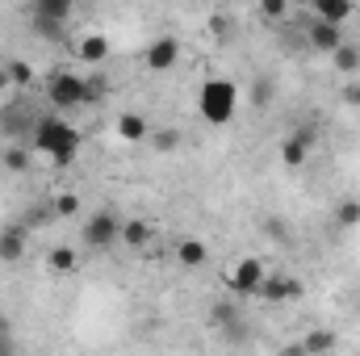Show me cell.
<instances>
[{
  "label": "cell",
  "mask_w": 360,
  "mask_h": 356,
  "mask_svg": "<svg viewBox=\"0 0 360 356\" xmlns=\"http://www.w3.org/2000/svg\"><path fill=\"white\" fill-rule=\"evenodd\" d=\"M30 147H34L38 155H46L51 164L63 168V164H72V160L80 155V130H76L72 122H63L59 113H42L38 126H34Z\"/></svg>",
  "instance_id": "cell-1"
},
{
  "label": "cell",
  "mask_w": 360,
  "mask_h": 356,
  "mask_svg": "<svg viewBox=\"0 0 360 356\" xmlns=\"http://www.w3.org/2000/svg\"><path fill=\"white\" fill-rule=\"evenodd\" d=\"M235 109H239V89H235L231 80L214 76V80L201 84V117H205L210 126H226V122L235 117Z\"/></svg>",
  "instance_id": "cell-2"
},
{
  "label": "cell",
  "mask_w": 360,
  "mask_h": 356,
  "mask_svg": "<svg viewBox=\"0 0 360 356\" xmlns=\"http://www.w3.org/2000/svg\"><path fill=\"white\" fill-rule=\"evenodd\" d=\"M46 101L55 109H76V105H92L89 80L80 72H55L51 84H46Z\"/></svg>",
  "instance_id": "cell-3"
},
{
  "label": "cell",
  "mask_w": 360,
  "mask_h": 356,
  "mask_svg": "<svg viewBox=\"0 0 360 356\" xmlns=\"http://www.w3.org/2000/svg\"><path fill=\"white\" fill-rule=\"evenodd\" d=\"M84 248H92V252H105V248H113L117 239H122V218L113 214V210H96V214H89L84 218Z\"/></svg>",
  "instance_id": "cell-4"
},
{
  "label": "cell",
  "mask_w": 360,
  "mask_h": 356,
  "mask_svg": "<svg viewBox=\"0 0 360 356\" xmlns=\"http://www.w3.org/2000/svg\"><path fill=\"white\" fill-rule=\"evenodd\" d=\"M30 13H34V25H38L46 38H63V21H68L76 8H72L68 0H38Z\"/></svg>",
  "instance_id": "cell-5"
},
{
  "label": "cell",
  "mask_w": 360,
  "mask_h": 356,
  "mask_svg": "<svg viewBox=\"0 0 360 356\" xmlns=\"http://www.w3.org/2000/svg\"><path fill=\"white\" fill-rule=\"evenodd\" d=\"M176 63H180V38H172V34H160V38L143 51V68H147V72H155V76L172 72Z\"/></svg>",
  "instance_id": "cell-6"
},
{
  "label": "cell",
  "mask_w": 360,
  "mask_h": 356,
  "mask_svg": "<svg viewBox=\"0 0 360 356\" xmlns=\"http://www.w3.org/2000/svg\"><path fill=\"white\" fill-rule=\"evenodd\" d=\"M264 276H269V268H264V260H239V265L231 268V289L235 293H243V298H256L260 293V285H264Z\"/></svg>",
  "instance_id": "cell-7"
},
{
  "label": "cell",
  "mask_w": 360,
  "mask_h": 356,
  "mask_svg": "<svg viewBox=\"0 0 360 356\" xmlns=\"http://www.w3.org/2000/svg\"><path fill=\"white\" fill-rule=\"evenodd\" d=\"M260 302H269V306H281V302H293V298H302V285L293 281V276H285L281 268L272 272L269 268V276H264V285H260V293H256Z\"/></svg>",
  "instance_id": "cell-8"
},
{
  "label": "cell",
  "mask_w": 360,
  "mask_h": 356,
  "mask_svg": "<svg viewBox=\"0 0 360 356\" xmlns=\"http://www.w3.org/2000/svg\"><path fill=\"white\" fill-rule=\"evenodd\" d=\"M210 327H214V331H222L226 340H243L239 306H235V302H214V306H210Z\"/></svg>",
  "instance_id": "cell-9"
},
{
  "label": "cell",
  "mask_w": 360,
  "mask_h": 356,
  "mask_svg": "<svg viewBox=\"0 0 360 356\" xmlns=\"http://www.w3.org/2000/svg\"><path fill=\"white\" fill-rule=\"evenodd\" d=\"M25 239H30V227H25V222L4 227V231H0V260H4V265H17V260L25 256Z\"/></svg>",
  "instance_id": "cell-10"
},
{
  "label": "cell",
  "mask_w": 360,
  "mask_h": 356,
  "mask_svg": "<svg viewBox=\"0 0 360 356\" xmlns=\"http://www.w3.org/2000/svg\"><path fill=\"white\" fill-rule=\"evenodd\" d=\"M76 59H80L84 68H101V63L109 59V38H105V34H80Z\"/></svg>",
  "instance_id": "cell-11"
},
{
  "label": "cell",
  "mask_w": 360,
  "mask_h": 356,
  "mask_svg": "<svg viewBox=\"0 0 360 356\" xmlns=\"http://www.w3.org/2000/svg\"><path fill=\"white\" fill-rule=\"evenodd\" d=\"M306 38H310L314 51H327V55H335V51L344 46V30H340V25H327V21H310Z\"/></svg>",
  "instance_id": "cell-12"
},
{
  "label": "cell",
  "mask_w": 360,
  "mask_h": 356,
  "mask_svg": "<svg viewBox=\"0 0 360 356\" xmlns=\"http://www.w3.org/2000/svg\"><path fill=\"white\" fill-rule=\"evenodd\" d=\"M352 13H356L352 0H314V21H327V25L344 30V21H352Z\"/></svg>",
  "instance_id": "cell-13"
},
{
  "label": "cell",
  "mask_w": 360,
  "mask_h": 356,
  "mask_svg": "<svg viewBox=\"0 0 360 356\" xmlns=\"http://www.w3.org/2000/svg\"><path fill=\"white\" fill-rule=\"evenodd\" d=\"M117 139H126V143H147V139H151V122H147L143 113H122V117H117Z\"/></svg>",
  "instance_id": "cell-14"
},
{
  "label": "cell",
  "mask_w": 360,
  "mask_h": 356,
  "mask_svg": "<svg viewBox=\"0 0 360 356\" xmlns=\"http://www.w3.org/2000/svg\"><path fill=\"white\" fill-rule=\"evenodd\" d=\"M306 160H310V147L302 143V139H281V164L289 168V172H297V168H306Z\"/></svg>",
  "instance_id": "cell-15"
},
{
  "label": "cell",
  "mask_w": 360,
  "mask_h": 356,
  "mask_svg": "<svg viewBox=\"0 0 360 356\" xmlns=\"http://www.w3.org/2000/svg\"><path fill=\"white\" fill-rule=\"evenodd\" d=\"M176 260H180V268H201L205 260H210V252H205L201 239H180L176 243Z\"/></svg>",
  "instance_id": "cell-16"
},
{
  "label": "cell",
  "mask_w": 360,
  "mask_h": 356,
  "mask_svg": "<svg viewBox=\"0 0 360 356\" xmlns=\"http://www.w3.org/2000/svg\"><path fill=\"white\" fill-rule=\"evenodd\" d=\"M297 344H302L310 356H327L331 348H335V331H327V327H314V331H306Z\"/></svg>",
  "instance_id": "cell-17"
},
{
  "label": "cell",
  "mask_w": 360,
  "mask_h": 356,
  "mask_svg": "<svg viewBox=\"0 0 360 356\" xmlns=\"http://www.w3.org/2000/svg\"><path fill=\"white\" fill-rule=\"evenodd\" d=\"M122 243H126V248H134V252H143V248L151 243V227H147L143 218H130V222H122Z\"/></svg>",
  "instance_id": "cell-18"
},
{
  "label": "cell",
  "mask_w": 360,
  "mask_h": 356,
  "mask_svg": "<svg viewBox=\"0 0 360 356\" xmlns=\"http://www.w3.org/2000/svg\"><path fill=\"white\" fill-rule=\"evenodd\" d=\"M76 265H80L76 248H55V252L46 256V268H51L55 276H68V272H76Z\"/></svg>",
  "instance_id": "cell-19"
},
{
  "label": "cell",
  "mask_w": 360,
  "mask_h": 356,
  "mask_svg": "<svg viewBox=\"0 0 360 356\" xmlns=\"http://www.w3.org/2000/svg\"><path fill=\"white\" fill-rule=\"evenodd\" d=\"M331 59H335V68H340L344 76H352V72L360 68V46H356V42H344V46H340Z\"/></svg>",
  "instance_id": "cell-20"
},
{
  "label": "cell",
  "mask_w": 360,
  "mask_h": 356,
  "mask_svg": "<svg viewBox=\"0 0 360 356\" xmlns=\"http://www.w3.org/2000/svg\"><path fill=\"white\" fill-rule=\"evenodd\" d=\"M272 96H276V84H272L269 76H260L256 84H252V92H248V101H252V109H269Z\"/></svg>",
  "instance_id": "cell-21"
},
{
  "label": "cell",
  "mask_w": 360,
  "mask_h": 356,
  "mask_svg": "<svg viewBox=\"0 0 360 356\" xmlns=\"http://www.w3.org/2000/svg\"><path fill=\"white\" fill-rule=\"evenodd\" d=\"M4 72H8V84H30L34 80V63H25V59L4 63Z\"/></svg>",
  "instance_id": "cell-22"
},
{
  "label": "cell",
  "mask_w": 360,
  "mask_h": 356,
  "mask_svg": "<svg viewBox=\"0 0 360 356\" xmlns=\"http://www.w3.org/2000/svg\"><path fill=\"white\" fill-rule=\"evenodd\" d=\"M4 168L8 172H30V151L25 147H8L4 151Z\"/></svg>",
  "instance_id": "cell-23"
},
{
  "label": "cell",
  "mask_w": 360,
  "mask_h": 356,
  "mask_svg": "<svg viewBox=\"0 0 360 356\" xmlns=\"http://www.w3.org/2000/svg\"><path fill=\"white\" fill-rule=\"evenodd\" d=\"M51 210H55L59 218H72V214H80V197H76V193H59V197L51 201Z\"/></svg>",
  "instance_id": "cell-24"
},
{
  "label": "cell",
  "mask_w": 360,
  "mask_h": 356,
  "mask_svg": "<svg viewBox=\"0 0 360 356\" xmlns=\"http://www.w3.org/2000/svg\"><path fill=\"white\" fill-rule=\"evenodd\" d=\"M335 222H340V227H356V222H360V201H340Z\"/></svg>",
  "instance_id": "cell-25"
},
{
  "label": "cell",
  "mask_w": 360,
  "mask_h": 356,
  "mask_svg": "<svg viewBox=\"0 0 360 356\" xmlns=\"http://www.w3.org/2000/svg\"><path fill=\"white\" fill-rule=\"evenodd\" d=\"M260 13H264L269 21H285V17H289V4H285V0H264Z\"/></svg>",
  "instance_id": "cell-26"
},
{
  "label": "cell",
  "mask_w": 360,
  "mask_h": 356,
  "mask_svg": "<svg viewBox=\"0 0 360 356\" xmlns=\"http://www.w3.org/2000/svg\"><path fill=\"white\" fill-rule=\"evenodd\" d=\"M151 143H155L160 151H172L180 139H176V130H151Z\"/></svg>",
  "instance_id": "cell-27"
},
{
  "label": "cell",
  "mask_w": 360,
  "mask_h": 356,
  "mask_svg": "<svg viewBox=\"0 0 360 356\" xmlns=\"http://www.w3.org/2000/svg\"><path fill=\"white\" fill-rule=\"evenodd\" d=\"M0 356H17V344H13V336L0 327Z\"/></svg>",
  "instance_id": "cell-28"
},
{
  "label": "cell",
  "mask_w": 360,
  "mask_h": 356,
  "mask_svg": "<svg viewBox=\"0 0 360 356\" xmlns=\"http://www.w3.org/2000/svg\"><path fill=\"white\" fill-rule=\"evenodd\" d=\"M276 356H310V352H306L302 344H285V348H281V352H276Z\"/></svg>",
  "instance_id": "cell-29"
},
{
  "label": "cell",
  "mask_w": 360,
  "mask_h": 356,
  "mask_svg": "<svg viewBox=\"0 0 360 356\" xmlns=\"http://www.w3.org/2000/svg\"><path fill=\"white\" fill-rule=\"evenodd\" d=\"M348 101H352V105H360V89H348Z\"/></svg>",
  "instance_id": "cell-30"
},
{
  "label": "cell",
  "mask_w": 360,
  "mask_h": 356,
  "mask_svg": "<svg viewBox=\"0 0 360 356\" xmlns=\"http://www.w3.org/2000/svg\"><path fill=\"white\" fill-rule=\"evenodd\" d=\"M8 89V72H4V68H0V92Z\"/></svg>",
  "instance_id": "cell-31"
}]
</instances>
